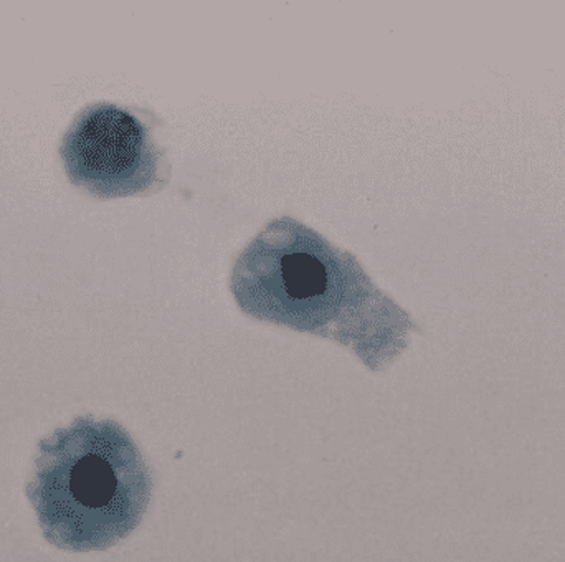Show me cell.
<instances>
[{
  "instance_id": "6da1fadb",
  "label": "cell",
  "mask_w": 565,
  "mask_h": 562,
  "mask_svg": "<svg viewBox=\"0 0 565 562\" xmlns=\"http://www.w3.org/2000/svg\"><path fill=\"white\" fill-rule=\"evenodd\" d=\"M26 497L50 544L86 553L113 547L138 527L149 481L118 424L78 417L40 442Z\"/></svg>"
},
{
  "instance_id": "7a4b0ae2",
  "label": "cell",
  "mask_w": 565,
  "mask_h": 562,
  "mask_svg": "<svg viewBox=\"0 0 565 562\" xmlns=\"http://www.w3.org/2000/svg\"><path fill=\"white\" fill-rule=\"evenodd\" d=\"M344 265L318 234L282 219L242 255L237 295L254 315L312 329L341 303Z\"/></svg>"
},
{
  "instance_id": "3957f363",
  "label": "cell",
  "mask_w": 565,
  "mask_h": 562,
  "mask_svg": "<svg viewBox=\"0 0 565 562\" xmlns=\"http://www.w3.org/2000/svg\"><path fill=\"white\" fill-rule=\"evenodd\" d=\"M70 181L98 198L148 191L159 152L146 126L128 109L98 103L83 109L60 148Z\"/></svg>"
}]
</instances>
